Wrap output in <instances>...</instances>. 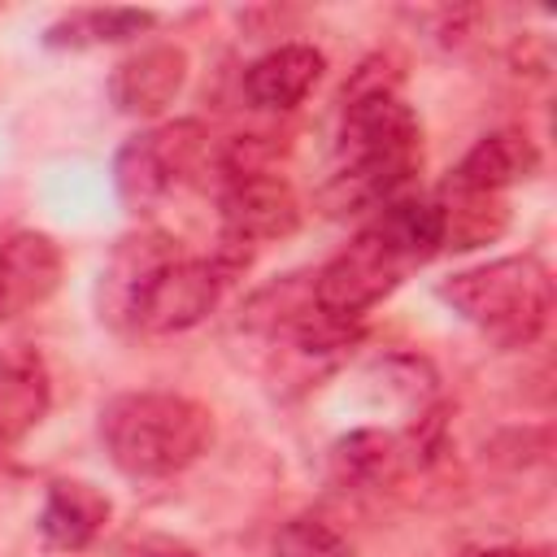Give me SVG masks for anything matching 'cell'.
I'll use <instances>...</instances> for the list:
<instances>
[{
  "label": "cell",
  "instance_id": "6da1fadb",
  "mask_svg": "<svg viewBox=\"0 0 557 557\" xmlns=\"http://www.w3.org/2000/svg\"><path fill=\"white\" fill-rule=\"evenodd\" d=\"M344 100L348 104L339 126V170L322 191L331 213H357L396 200L422 165L418 113L387 83H370L366 74H357Z\"/></svg>",
  "mask_w": 557,
  "mask_h": 557
},
{
  "label": "cell",
  "instance_id": "7a4b0ae2",
  "mask_svg": "<svg viewBox=\"0 0 557 557\" xmlns=\"http://www.w3.org/2000/svg\"><path fill=\"white\" fill-rule=\"evenodd\" d=\"M100 440L122 474L165 479L209 453L213 413L178 392H126L100 409Z\"/></svg>",
  "mask_w": 557,
  "mask_h": 557
},
{
  "label": "cell",
  "instance_id": "3957f363",
  "mask_svg": "<svg viewBox=\"0 0 557 557\" xmlns=\"http://www.w3.org/2000/svg\"><path fill=\"white\" fill-rule=\"evenodd\" d=\"M440 300L453 305L500 348H527L544 335L553 313V274L540 257H496L440 283Z\"/></svg>",
  "mask_w": 557,
  "mask_h": 557
},
{
  "label": "cell",
  "instance_id": "277c9868",
  "mask_svg": "<svg viewBox=\"0 0 557 557\" xmlns=\"http://www.w3.org/2000/svg\"><path fill=\"white\" fill-rule=\"evenodd\" d=\"M405 270H409V261H405L374 226H366L344 252H335V257L313 274L309 300H313V309H318L326 322L352 331V322L366 318V313L405 278Z\"/></svg>",
  "mask_w": 557,
  "mask_h": 557
},
{
  "label": "cell",
  "instance_id": "5b68a950",
  "mask_svg": "<svg viewBox=\"0 0 557 557\" xmlns=\"http://www.w3.org/2000/svg\"><path fill=\"white\" fill-rule=\"evenodd\" d=\"M209 161V131L200 122H165L131 135L113 157V187L131 209H152L174 183Z\"/></svg>",
  "mask_w": 557,
  "mask_h": 557
},
{
  "label": "cell",
  "instance_id": "8992f818",
  "mask_svg": "<svg viewBox=\"0 0 557 557\" xmlns=\"http://www.w3.org/2000/svg\"><path fill=\"white\" fill-rule=\"evenodd\" d=\"M248 261H252V252H248V248H235V244H218L213 257H183V252H178V257L161 270L157 287H152V296H148V305H144V313H139V331L165 335V331H187V326H196V322L218 305L222 287H226L235 274H244Z\"/></svg>",
  "mask_w": 557,
  "mask_h": 557
},
{
  "label": "cell",
  "instance_id": "52a82bcc",
  "mask_svg": "<svg viewBox=\"0 0 557 557\" xmlns=\"http://www.w3.org/2000/svg\"><path fill=\"white\" fill-rule=\"evenodd\" d=\"M178 257V239L165 231H135L113 244L100 287H96V309L109 326L117 331H139V313L161 278V270Z\"/></svg>",
  "mask_w": 557,
  "mask_h": 557
},
{
  "label": "cell",
  "instance_id": "ba28073f",
  "mask_svg": "<svg viewBox=\"0 0 557 557\" xmlns=\"http://www.w3.org/2000/svg\"><path fill=\"white\" fill-rule=\"evenodd\" d=\"M218 218H222L218 244H235V248L252 252L257 244L292 235L300 226V205H296V191L287 187V178L257 170V174L222 178Z\"/></svg>",
  "mask_w": 557,
  "mask_h": 557
},
{
  "label": "cell",
  "instance_id": "9c48e42d",
  "mask_svg": "<svg viewBox=\"0 0 557 557\" xmlns=\"http://www.w3.org/2000/svg\"><path fill=\"white\" fill-rule=\"evenodd\" d=\"M65 257L44 231H17L0 244V322L44 305L61 283Z\"/></svg>",
  "mask_w": 557,
  "mask_h": 557
},
{
  "label": "cell",
  "instance_id": "30bf717a",
  "mask_svg": "<svg viewBox=\"0 0 557 557\" xmlns=\"http://www.w3.org/2000/svg\"><path fill=\"white\" fill-rule=\"evenodd\" d=\"M183 78H187V52L174 44H152V48L117 61V70L109 78V96L122 113L152 117L183 91Z\"/></svg>",
  "mask_w": 557,
  "mask_h": 557
},
{
  "label": "cell",
  "instance_id": "8fae6325",
  "mask_svg": "<svg viewBox=\"0 0 557 557\" xmlns=\"http://www.w3.org/2000/svg\"><path fill=\"white\" fill-rule=\"evenodd\" d=\"M322 70H326V57L313 44H278L244 70V96L252 109L287 113L318 87Z\"/></svg>",
  "mask_w": 557,
  "mask_h": 557
},
{
  "label": "cell",
  "instance_id": "7c38bea8",
  "mask_svg": "<svg viewBox=\"0 0 557 557\" xmlns=\"http://www.w3.org/2000/svg\"><path fill=\"white\" fill-rule=\"evenodd\" d=\"M109 509L113 505L96 483L57 479L44 496V509H39V535L61 553H78L104 531Z\"/></svg>",
  "mask_w": 557,
  "mask_h": 557
},
{
  "label": "cell",
  "instance_id": "4fadbf2b",
  "mask_svg": "<svg viewBox=\"0 0 557 557\" xmlns=\"http://www.w3.org/2000/svg\"><path fill=\"white\" fill-rule=\"evenodd\" d=\"M48 400V366L35 348L0 357V444H17L22 435H30L44 422Z\"/></svg>",
  "mask_w": 557,
  "mask_h": 557
},
{
  "label": "cell",
  "instance_id": "5bb4252c",
  "mask_svg": "<svg viewBox=\"0 0 557 557\" xmlns=\"http://www.w3.org/2000/svg\"><path fill=\"white\" fill-rule=\"evenodd\" d=\"M535 165H540V152H535V144L522 131H492V135H483L461 157V165L448 174V183L470 187V191H496L500 196L505 187L531 178Z\"/></svg>",
  "mask_w": 557,
  "mask_h": 557
},
{
  "label": "cell",
  "instance_id": "9a60e30c",
  "mask_svg": "<svg viewBox=\"0 0 557 557\" xmlns=\"http://www.w3.org/2000/svg\"><path fill=\"white\" fill-rule=\"evenodd\" d=\"M440 209V231H444V248H479L487 239H496L509 222V205L496 191H470L457 183H440V191L431 196Z\"/></svg>",
  "mask_w": 557,
  "mask_h": 557
},
{
  "label": "cell",
  "instance_id": "2e32d148",
  "mask_svg": "<svg viewBox=\"0 0 557 557\" xmlns=\"http://www.w3.org/2000/svg\"><path fill=\"white\" fill-rule=\"evenodd\" d=\"M157 17L148 9H78L44 30L48 48H96V44H122L148 30Z\"/></svg>",
  "mask_w": 557,
  "mask_h": 557
},
{
  "label": "cell",
  "instance_id": "e0dca14e",
  "mask_svg": "<svg viewBox=\"0 0 557 557\" xmlns=\"http://www.w3.org/2000/svg\"><path fill=\"white\" fill-rule=\"evenodd\" d=\"M331 461L348 483H387L400 470V444L387 431H348L335 444Z\"/></svg>",
  "mask_w": 557,
  "mask_h": 557
},
{
  "label": "cell",
  "instance_id": "ac0fdd59",
  "mask_svg": "<svg viewBox=\"0 0 557 557\" xmlns=\"http://www.w3.org/2000/svg\"><path fill=\"white\" fill-rule=\"evenodd\" d=\"M274 557H352V540L318 513H296L278 527Z\"/></svg>",
  "mask_w": 557,
  "mask_h": 557
},
{
  "label": "cell",
  "instance_id": "d6986e66",
  "mask_svg": "<svg viewBox=\"0 0 557 557\" xmlns=\"http://www.w3.org/2000/svg\"><path fill=\"white\" fill-rule=\"evenodd\" d=\"M466 557H535V553H527V548H509V544H500V548H470Z\"/></svg>",
  "mask_w": 557,
  "mask_h": 557
},
{
  "label": "cell",
  "instance_id": "ffe728a7",
  "mask_svg": "<svg viewBox=\"0 0 557 557\" xmlns=\"http://www.w3.org/2000/svg\"><path fill=\"white\" fill-rule=\"evenodd\" d=\"M157 557H196V553H157Z\"/></svg>",
  "mask_w": 557,
  "mask_h": 557
}]
</instances>
